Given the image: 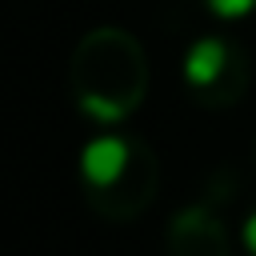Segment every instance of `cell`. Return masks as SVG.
I'll return each instance as SVG.
<instances>
[{
    "instance_id": "1",
    "label": "cell",
    "mask_w": 256,
    "mask_h": 256,
    "mask_svg": "<svg viewBox=\"0 0 256 256\" xmlns=\"http://www.w3.org/2000/svg\"><path fill=\"white\" fill-rule=\"evenodd\" d=\"M76 104L84 116L100 124L124 120L144 88V52L140 44L120 28H96L84 36L76 64Z\"/></svg>"
},
{
    "instance_id": "3",
    "label": "cell",
    "mask_w": 256,
    "mask_h": 256,
    "mask_svg": "<svg viewBox=\"0 0 256 256\" xmlns=\"http://www.w3.org/2000/svg\"><path fill=\"white\" fill-rule=\"evenodd\" d=\"M124 168H128V140H120V136H96L80 152V172L92 188L116 184L124 176Z\"/></svg>"
},
{
    "instance_id": "4",
    "label": "cell",
    "mask_w": 256,
    "mask_h": 256,
    "mask_svg": "<svg viewBox=\"0 0 256 256\" xmlns=\"http://www.w3.org/2000/svg\"><path fill=\"white\" fill-rule=\"evenodd\" d=\"M204 8L220 20H244L248 12H256V0H204Z\"/></svg>"
},
{
    "instance_id": "5",
    "label": "cell",
    "mask_w": 256,
    "mask_h": 256,
    "mask_svg": "<svg viewBox=\"0 0 256 256\" xmlns=\"http://www.w3.org/2000/svg\"><path fill=\"white\" fill-rule=\"evenodd\" d=\"M244 248H248V252L256 256V212H252V216L244 220Z\"/></svg>"
},
{
    "instance_id": "2",
    "label": "cell",
    "mask_w": 256,
    "mask_h": 256,
    "mask_svg": "<svg viewBox=\"0 0 256 256\" xmlns=\"http://www.w3.org/2000/svg\"><path fill=\"white\" fill-rule=\"evenodd\" d=\"M232 64H236V44H228L220 36H204L184 52V80H188V88L204 92V88H216Z\"/></svg>"
}]
</instances>
